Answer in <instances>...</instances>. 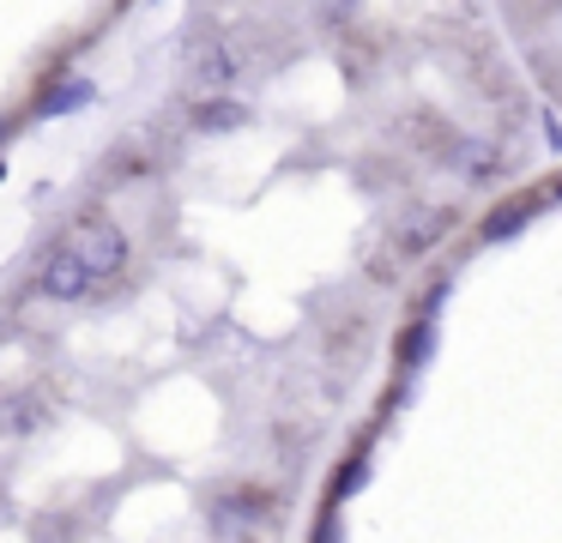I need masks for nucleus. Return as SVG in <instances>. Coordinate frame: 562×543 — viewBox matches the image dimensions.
Segmentation results:
<instances>
[{"mask_svg": "<svg viewBox=\"0 0 562 543\" xmlns=\"http://www.w3.org/2000/svg\"><path fill=\"white\" fill-rule=\"evenodd\" d=\"M188 79L200 84V91H224V84L236 79V55H231V43L224 36H194L188 43Z\"/></svg>", "mask_w": 562, "mask_h": 543, "instance_id": "obj_2", "label": "nucleus"}, {"mask_svg": "<svg viewBox=\"0 0 562 543\" xmlns=\"http://www.w3.org/2000/svg\"><path fill=\"white\" fill-rule=\"evenodd\" d=\"M74 248V260L86 265V278L98 284V278H115L127 265V236L115 224H103V217H91V224H79V236L67 241Z\"/></svg>", "mask_w": 562, "mask_h": 543, "instance_id": "obj_1", "label": "nucleus"}, {"mask_svg": "<svg viewBox=\"0 0 562 543\" xmlns=\"http://www.w3.org/2000/svg\"><path fill=\"white\" fill-rule=\"evenodd\" d=\"M194 127L200 133H236V127H248V109L243 103H224V97H200V103H194Z\"/></svg>", "mask_w": 562, "mask_h": 543, "instance_id": "obj_5", "label": "nucleus"}, {"mask_svg": "<svg viewBox=\"0 0 562 543\" xmlns=\"http://www.w3.org/2000/svg\"><path fill=\"white\" fill-rule=\"evenodd\" d=\"M255 519H260L255 501H231V495H224V501H212V525H218V531H248Z\"/></svg>", "mask_w": 562, "mask_h": 543, "instance_id": "obj_7", "label": "nucleus"}, {"mask_svg": "<svg viewBox=\"0 0 562 543\" xmlns=\"http://www.w3.org/2000/svg\"><path fill=\"white\" fill-rule=\"evenodd\" d=\"M557 193H562V181H557Z\"/></svg>", "mask_w": 562, "mask_h": 543, "instance_id": "obj_12", "label": "nucleus"}, {"mask_svg": "<svg viewBox=\"0 0 562 543\" xmlns=\"http://www.w3.org/2000/svg\"><path fill=\"white\" fill-rule=\"evenodd\" d=\"M436 229H441V212H424L417 224H405V229H400V248H405V253L429 248V241H436Z\"/></svg>", "mask_w": 562, "mask_h": 543, "instance_id": "obj_9", "label": "nucleus"}, {"mask_svg": "<svg viewBox=\"0 0 562 543\" xmlns=\"http://www.w3.org/2000/svg\"><path fill=\"white\" fill-rule=\"evenodd\" d=\"M79 103H91V84L86 79L61 84V97H43V115H61V109H79Z\"/></svg>", "mask_w": 562, "mask_h": 543, "instance_id": "obj_10", "label": "nucleus"}, {"mask_svg": "<svg viewBox=\"0 0 562 543\" xmlns=\"http://www.w3.org/2000/svg\"><path fill=\"white\" fill-rule=\"evenodd\" d=\"M37 290H43L49 302H86L91 278H86V265L74 260V248H49V253H43V265H37Z\"/></svg>", "mask_w": 562, "mask_h": 543, "instance_id": "obj_3", "label": "nucleus"}, {"mask_svg": "<svg viewBox=\"0 0 562 543\" xmlns=\"http://www.w3.org/2000/svg\"><path fill=\"white\" fill-rule=\"evenodd\" d=\"M429 344H436V338H429V320H424V326H412V338H405L400 362H405V369H417V362L429 357Z\"/></svg>", "mask_w": 562, "mask_h": 543, "instance_id": "obj_11", "label": "nucleus"}, {"mask_svg": "<svg viewBox=\"0 0 562 543\" xmlns=\"http://www.w3.org/2000/svg\"><path fill=\"white\" fill-rule=\"evenodd\" d=\"M43 422H49V405L31 393H13V398H0V434H37Z\"/></svg>", "mask_w": 562, "mask_h": 543, "instance_id": "obj_4", "label": "nucleus"}, {"mask_svg": "<svg viewBox=\"0 0 562 543\" xmlns=\"http://www.w3.org/2000/svg\"><path fill=\"white\" fill-rule=\"evenodd\" d=\"M526 217H532V205L514 200V205H502V212H490V217H484V236H490V241H502V236H514V229H520Z\"/></svg>", "mask_w": 562, "mask_h": 543, "instance_id": "obj_8", "label": "nucleus"}, {"mask_svg": "<svg viewBox=\"0 0 562 543\" xmlns=\"http://www.w3.org/2000/svg\"><path fill=\"white\" fill-rule=\"evenodd\" d=\"M453 163H460L472 181H484V176H496V169H502V151H496V139H465L460 151H453Z\"/></svg>", "mask_w": 562, "mask_h": 543, "instance_id": "obj_6", "label": "nucleus"}]
</instances>
